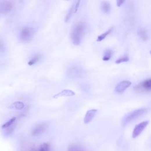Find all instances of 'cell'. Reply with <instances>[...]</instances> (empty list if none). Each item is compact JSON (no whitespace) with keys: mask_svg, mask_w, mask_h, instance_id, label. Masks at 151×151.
<instances>
[{"mask_svg":"<svg viewBox=\"0 0 151 151\" xmlns=\"http://www.w3.org/2000/svg\"><path fill=\"white\" fill-rule=\"evenodd\" d=\"M86 30V25L83 22L74 24L71 32V39L75 46H79L82 41Z\"/></svg>","mask_w":151,"mask_h":151,"instance_id":"1","label":"cell"},{"mask_svg":"<svg viewBox=\"0 0 151 151\" xmlns=\"http://www.w3.org/2000/svg\"><path fill=\"white\" fill-rule=\"evenodd\" d=\"M34 29L30 27H23L19 34L20 39L24 42H28L30 41L34 36Z\"/></svg>","mask_w":151,"mask_h":151,"instance_id":"2","label":"cell"},{"mask_svg":"<svg viewBox=\"0 0 151 151\" xmlns=\"http://www.w3.org/2000/svg\"><path fill=\"white\" fill-rule=\"evenodd\" d=\"M146 109L142 108V109H139L131 112L130 113H129L128 115H127L125 117V118L123 121V124L126 125L127 123H129L130 122L135 120L136 119L138 118L141 115L144 114V113L146 112Z\"/></svg>","mask_w":151,"mask_h":151,"instance_id":"3","label":"cell"},{"mask_svg":"<svg viewBox=\"0 0 151 151\" xmlns=\"http://www.w3.org/2000/svg\"><path fill=\"white\" fill-rule=\"evenodd\" d=\"M134 90L138 93H146L151 91V78L143 80L135 86Z\"/></svg>","mask_w":151,"mask_h":151,"instance_id":"4","label":"cell"},{"mask_svg":"<svg viewBox=\"0 0 151 151\" xmlns=\"http://www.w3.org/2000/svg\"><path fill=\"white\" fill-rule=\"evenodd\" d=\"M67 74L68 76L71 78H82L84 75V71L79 67L72 66L67 69Z\"/></svg>","mask_w":151,"mask_h":151,"instance_id":"5","label":"cell"},{"mask_svg":"<svg viewBox=\"0 0 151 151\" xmlns=\"http://www.w3.org/2000/svg\"><path fill=\"white\" fill-rule=\"evenodd\" d=\"M14 3L10 1H3L0 3V15L8 14L12 10Z\"/></svg>","mask_w":151,"mask_h":151,"instance_id":"6","label":"cell"},{"mask_svg":"<svg viewBox=\"0 0 151 151\" xmlns=\"http://www.w3.org/2000/svg\"><path fill=\"white\" fill-rule=\"evenodd\" d=\"M148 124H149V121H144L136 125L134 129L133 133H132V138L135 139L138 136H139L141 134L142 132L143 131V130L145 129V127L148 126Z\"/></svg>","mask_w":151,"mask_h":151,"instance_id":"7","label":"cell"},{"mask_svg":"<svg viewBox=\"0 0 151 151\" xmlns=\"http://www.w3.org/2000/svg\"><path fill=\"white\" fill-rule=\"evenodd\" d=\"M131 82L128 80L122 81L116 86L115 88V91L118 93H122L125 91L127 88H128L131 85Z\"/></svg>","mask_w":151,"mask_h":151,"instance_id":"8","label":"cell"},{"mask_svg":"<svg viewBox=\"0 0 151 151\" xmlns=\"http://www.w3.org/2000/svg\"><path fill=\"white\" fill-rule=\"evenodd\" d=\"M76 94V93L70 89H64L61 91L60 92L57 93L53 96L54 99H57L61 97H70L73 96Z\"/></svg>","mask_w":151,"mask_h":151,"instance_id":"9","label":"cell"},{"mask_svg":"<svg viewBox=\"0 0 151 151\" xmlns=\"http://www.w3.org/2000/svg\"><path fill=\"white\" fill-rule=\"evenodd\" d=\"M98 112L97 109H90L89 110L85 115V118H84V123L86 124H87L90 123L95 116L96 113Z\"/></svg>","mask_w":151,"mask_h":151,"instance_id":"10","label":"cell"},{"mask_svg":"<svg viewBox=\"0 0 151 151\" xmlns=\"http://www.w3.org/2000/svg\"><path fill=\"white\" fill-rule=\"evenodd\" d=\"M46 128H47V126L46 125L41 124L39 126H37L33 129V130L32 132V134L34 136L41 135L46 131Z\"/></svg>","mask_w":151,"mask_h":151,"instance_id":"11","label":"cell"},{"mask_svg":"<svg viewBox=\"0 0 151 151\" xmlns=\"http://www.w3.org/2000/svg\"><path fill=\"white\" fill-rule=\"evenodd\" d=\"M24 107V104L22 102H15L11 104L10 106V108L11 109H15L17 110H21Z\"/></svg>","mask_w":151,"mask_h":151,"instance_id":"12","label":"cell"},{"mask_svg":"<svg viewBox=\"0 0 151 151\" xmlns=\"http://www.w3.org/2000/svg\"><path fill=\"white\" fill-rule=\"evenodd\" d=\"M41 59V55L40 54H35L34 55L33 57L28 61V65L30 66H33L34 64H35V63H37L38 62H39Z\"/></svg>","mask_w":151,"mask_h":151,"instance_id":"13","label":"cell"},{"mask_svg":"<svg viewBox=\"0 0 151 151\" xmlns=\"http://www.w3.org/2000/svg\"><path fill=\"white\" fill-rule=\"evenodd\" d=\"M101 7H102V11H103L105 13H106V14H108V13H109V12L110 11L111 6H110V3H108V2H106V1L102 2Z\"/></svg>","mask_w":151,"mask_h":151,"instance_id":"14","label":"cell"},{"mask_svg":"<svg viewBox=\"0 0 151 151\" xmlns=\"http://www.w3.org/2000/svg\"><path fill=\"white\" fill-rule=\"evenodd\" d=\"M112 30H113V28H109L108 30H107L105 33H103L102 34L99 35V36L98 37V38H97V42H102V40H103L104 39H105L106 37L109 34H110V33L112 32Z\"/></svg>","mask_w":151,"mask_h":151,"instance_id":"15","label":"cell"},{"mask_svg":"<svg viewBox=\"0 0 151 151\" xmlns=\"http://www.w3.org/2000/svg\"><path fill=\"white\" fill-rule=\"evenodd\" d=\"M138 35H139V37L141 38V39L143 41H145L147 40L148 39V34L147 32L146 31V30L143 29V28H140L138 31Z\"/></svg>","mask_w":151,"mask_h":151,"instance_id":"16","label":"cell"},{"mask_svg":"<svg viewBox=\"0 0 151 151\" xmlns=\"http://www.w3.org/2000/svg\"><path fill=\"white\" fill-rule=\"evenodd\" d=\"M112 51L110 49H107L105 51L104 55L102 58V60L105 62H107L109 60H110V59L112 57Z\"/></svg>","mask_w":151,"mask_h":151,"instance_id":"17","label":"cell"},{"mask_svg":"<svg viewBox=\"0 0 151 151\" xmlns=\"http://www.w3.org/2000/svg\"><path fill=\"white\" fill-rule=\"evenodd\" d=\"M16 119H17L16 117H13V118H11L9 121L6 122L5 123H4L2 125V129H7L9 127L11 126L14 124V123L15 122Z\"/></svg>","mask_w":151,"mask_h":151,"instance_id":"18","label":"cell"},{"mask_svg":"<svg viewBox=\"0 0 151 151\" xmlns=\"http://www.w3.org/2000/svg\"><path fill=\"white\" fill-rule=\"evenodd\" d=\"M74 5H73L71 8H70L69 11H68L67 14H66V17H65V22L67 23L69 22V21L70 20V18L71 17L72 15L74 14Z\"/></svg>","mask_w":151,"mask_h":151,"instance_id":"19","label":"cell"},{"mask_svg":"<svg viewBox=\"0 0 151 151\" xmlns=\"http://www.w3.org/2000/svg\"><path fill=\"white\" fill-rule=\"evenodd\" d=\"M50 146L47 143H44L40 145L39 149V151H49Z\"/></svg>","mask_w":151,"mask_h":151,"instance_id":"20","label":"cell"},{"mask_svg":"<svg viewBox=\"0 0 151 151\" xmlns=\"http://www.w3.org/2000/svg\"><path fill=\"white\" fill-rule=\"evenodd\" d=\"M129 60V59L128 57V56L125 55V56L122 57H121L120 59H118L116 61V64H120V63H123V62H127Z\"/></svg>","mask_w":151,"mask_h":151,"instance_id":"21","label":"cell"},{"mask_svg":"<svg viewBox=\"0 0 151 151\" xmlns=\"http://www.w3.org/2000/svg\"><path fill=\"white\" fill-rule=\"evenodd\" d=\"M69 151H83V150L78 146L73 145L69 148Z\"/></svg>","mask_w":151,"mask_h":151,"instance_id":"22","label":"cell"},{"mask_svg":"<svg viewBox=\"0 0 151 151\" xmlns=\"http://www.w3.org/2000/svg\"><path fill=\"white\" fill-rule=\"evenodd\" d=\"M6 51V46L4 43L0 40V54L3 53Z\"/></svg>","mask_w":151,"mask_h":151,"instance_id":"23","label":"cell"},{"mask_svg":"<svg viewBox=\"0 0 151 151\" xmlns=\"http://www.w3.org/2000/svg\"><path fill=\"white\" fill-rule=\"evenodd\" d=\"M80 1H76V3L74 4V13H76L78 11V9L79 8L80 6Z\"/></svg>","mask_w":151,"mask_h":151,"instance_id":"24","label":"cell"},{"mask_svg":"<svg viewBox=\"0 0 151 151\" xmlns=\"http://www.w3.org/2000/svg\"><path fill=\"white\" fill-rule=\"evenodd\" d=\"M125 1H123V0H118V1H117V6L118 7H121L122 5H123Z\"/></svg>","mask_w":151,"mask_h":151,"instance_id":"25","label":"cell"},{"mask_svg":"<svg viewBox=\"0 0 151 151\" xmlns=\"http://www.w3.org/2000/svg\"><path fill=\"white\" fill-rule=\"evenodd\" d=\"M31 151H39V150H35V149H32Z\"/></svg>","mask_w":151,"mask_h":151,"instance_id":"26","label":"cell"},{"mask_svg":"<svg viewBox=\"0 0 151 151\" xmlns=\"http://www.w3.org/2000/svg\"><path fill=\"white\" fill-rule=\"evenodd\" d=\"M150 54H151V51H150Z\"/></svg>","mask_w":151,"mask_h":151,"instance_id":"27","label":"cell"}]
</instances>
